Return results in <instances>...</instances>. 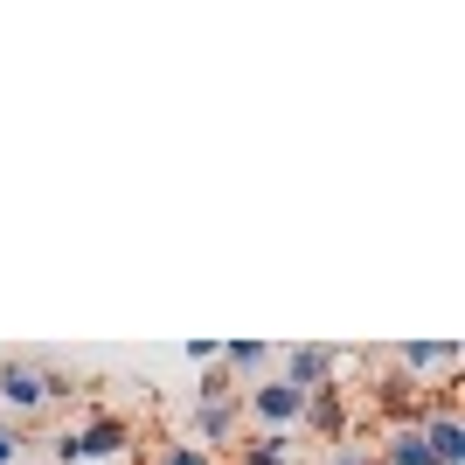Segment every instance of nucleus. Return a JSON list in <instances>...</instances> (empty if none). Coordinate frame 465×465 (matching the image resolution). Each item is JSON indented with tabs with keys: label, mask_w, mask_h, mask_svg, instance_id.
<instances>
[{
	"label": "nucleus",
	"mask_w": 465,
	"mask_h": 465,
	"mask_svg": "<svg viewBox=\"0 0 465 465\" xmlns=\"http://www.w3.org/2000/svg\"><path fill=\"white\" fill-rule=\"evenodd\" d=\"M118 451H133V424H125V417H104V410L56 438V465H104V459H118Z\"/></svg>",
	"instance_id": "f257e3e1"
},
{
	"label": "nucleus",
	"mask_w": 465,
	"mask_h": 465,
	"mask_svg": "<svg viewBox=\"0 0 465 465\" xmlns=\"http://www.w3.org/2000/svg\"><path fill=\"white\" fill-rule=\"evenodd\" d=\"M194 430H202V451L236 445V430H243V389L230 375H202V389H194Z\"/></svg>",
	"instance_id": "f03ea898"
},
{
	"label": "nucleus",
	"mask_w": 465,
	"mask_h": 465,
	"mask_svg": "<svg viewBox=\"0 0 465 465\" xmlns=\"http://www.w3.org/2000/svg\"><path fill=\"white\" fill-rule=\"evenodd\" d=\"M243 410H251L264 430H285V438H292V430H299V417H306V396H299L285 375H264V382L243 389Z\"/></svg>",
	"instance_id": "7ed1b4c3"
},
{
	"label": "nucleus",
	"mask_w": 465,
	"mask_h": 465,
	"mask_svg": "<svg viewBox=\"0 0 465 465\" xmlns=\"http://www.w3.org/2000/svg\"><path fill=\"white\" fill-rule=\"evenodd\" d=\"M278 361H285V382L299 389V396H312L320 382H333L341 348H312V341H299V348H278Z\"/></svg>",
	"instance_id": "20e7f679"
},
{
	"label": "nucleus",
	"mask_w": 465,
	"mask_h": 465,
	"mask_svg": "<svg viewBox=\"0 0 465 465\" xmlns=\"http://www.w3.org/2000/svg\"><path fill=\"white\" fill-rule=\"evenodd\" d=\"M49 403V382H42V361H0V410H42Z\"/></svg>",
	"instance_id": "39448f33"
},
{
	"label": "nucleus",
	"mask_w": 465,
	"mask_h": 465,
	"mask_svg": "<svg viewBox=\"0 0 465 465\" xmlns=\"http://www.w3.org/2000/svg\"><path fill=\"white\" fill-rule=\"evenodd\" d=\"M299 430H320L327 445H341V438H348V396H341L333 382H320V389L306 396V417H299Z\"/></svg>",
	"instance_id": "423d86ee"
},
{
	"label": "nucleus",
	"mask_w": 465,
	"mask_h": 465,
	"mask_svg": "<svg viewBox=\"0 0 465 465\" xmlns=\"http://www.w3.org/2000/svg\"><path fill=\"white\" fill-rule=\"evenodd\" d=\"M389 361L417 382V375H430V369H459V341H403V348H389Z\"/></svg>",
	"instance_id": "0eeeda50"
},
{
	"label": "nucleus",
	"mask_w": 465,
	"mask_h": 465,
	"mask_svg": "<svg viewBox=\"0 0 465 465\" xmlns=\"http://www.w3.org/2000/svg\"><path fill=\"white\" fill-rule=\"evenodd\" d=\"M417 430H424V445H430V459H438V465H465V424L451 417V410H430Z\"/></svg>",
	"instance_id": "6e6552de"
},
{
	"label": "nucleus",
	"mask_w": 465,
	"mask_h": 465,
	"mask_svg": "<svg viewBox=\"0 0 465 465\" xmlns=\"http://www.w3.org/2000/svg\"><path fill=\"white\" fill-rule=\"evenodd\" d=\"M215 361H223V375H236V382H243V375L272 369L278 348H272V341H223V348H215Z\"/></svg>",
	"instance_id": "1a4fd4ad"
},
{
	"label": "nucleus",
	"mask_w": 465,
	"mask_h": 465,
	"mask_svg": "<svg viewBox=\"0 0 465 465\" xmlns=\"http://www.w3.org/2000/svg\"><path fill=\"white\" fill-rule=\"evenodd\" d=\"M375 465H438V459H430V445H424V430H417V424H396V430H389V445L375 451Z\"/></svg>",
	"instance_id": "9d476101"
},
{
	"label": "nucleus",
	"mask_w": 465,
	"mask_h": 465,
	"mask_svg": "<svg viewBox=\"0 0 465 465\" xmlns=\"http://www.w3.org/2000/svg\"><path fill=\"white\" fill-rule=\"evenodd\" d=\"M236 465H292V438L285 430H257L251 445L236 451Z\"/></svg>",
	"instance_id": "9b49d317"
},
{
	"label": "nucleus",
	"mask_w": 465,
	"mask_h": 465,
	"mask_svg": "<svg viewBox=\"0 0 465 465\" xmlns=\"http://www.w3.org/2000/svg\"><path fill=\"white\" fill-rule=\"evenodd\" d=\"M153 465H223V459H215V451H202V445H167Z\"/></svg>",
	"instance_id": "f8f14e48"
},
{
	"label": "nucleus",
	"mask_w": 465,
	"mask_h": 465,
	"mask_svg": "<svg viewBox=\"0 0 465 465\" xmlns=\"http://www.w3.org/2000/svg\"><path fill=\"white\" fill-rule=\"evenodd\" d=\"M327 465H375V451L354 445V438H341V445H327Z\"/></svg>",
	"instance_id": "ddd939ff"
},
{
	"label": "nucleus",
	"mask_w": 465,
	"mask_h": 465,
	"mask_svg": "<svg viewBox=\"0 0 465 465\" xmlns=\"http://www.w3.org/2000/svg\"><path fill=\"white\" fill-rule=\"evenodd\" d=\"M42 382H49V403H70V396H77V375H63V369H42Z\"/></svg>",
	"instance_id": "4468645a"
},
{
	"label": "nucleus",
	"mask_w": 465,
	"mask_h": 465,
	"mask_svg": "<svg viewBox=\"0 0 465 465\" xmlns=\"http://www.w3.org/2000/svg\"><path fill=\"white\" fill-rule=\"evenodd\" d=\"M21 445H28V438H21L15 424H0V465H15V459H21Z\"/></svg>",
	"instance_id": "2eb2a0df"
},
{
	"label": "nucleus",
	"mask_w": 465,
	"mask_h": 465,
	"mask_svg": "<svg viewBox=\"0 0 465 465\" xmlns=\"http://www.w3.org/2000/svg\"><path fill=\"white\" fill-rule=\"evenodd\" d=\"M215 348H223V341H188V361L194 369H215Z\"/></svg>",
	"instance_id": "dca6fc26"
}]
</instances>
